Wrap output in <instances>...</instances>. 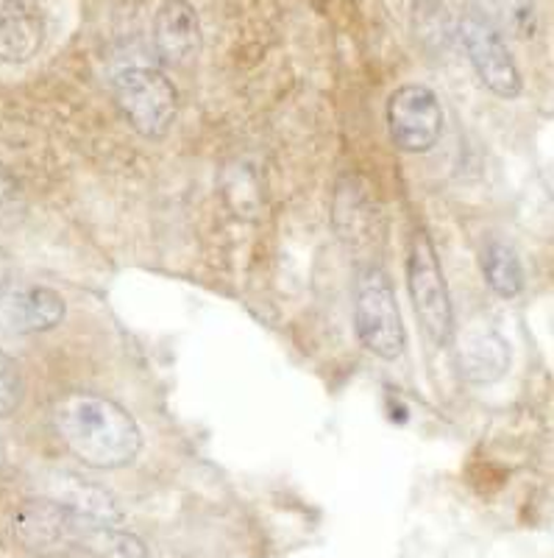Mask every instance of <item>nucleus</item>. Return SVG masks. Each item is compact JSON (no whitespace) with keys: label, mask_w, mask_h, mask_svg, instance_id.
I'll list each match as a JSON object with an SVG mask.
<instances>
[{"label":"nucleus","mask_w":554,"mask_h":558,"mask_svg":"<svg viewBox=\"0 0 554 558\" xmlns=\"http://www.w3.org/2000/svg\"><path fill=\"white\" fill-rule=\"evenodd\" d=\"M384 121L398 151L427 154L438 146L446 114L435 89L427 84H404L387 98Z\"/></svg>","instance_id":"423d86ee"},{"label":"nucleus","mask_w":554,"mask_h":558,"mask_svg":"<svg viewBox=\"0 0 554 558\" xmlns=\"http://www.w3.org/2000/svg\"><path fill=\"white\" fill-rule=\"evenodd\" d=\"M7 286H9V257L7 252L0 248V293L7 291Z\"/></svg>","instance_id":"f3484780"},{"label":"nucleus","mask_w":554,"mask_h":558,"mask_svg":"<svg viewBox=\"0 0 554 558\" xmlns=\"http://www.w3.org/2000/svg\"><path fill=\"white\" fill-rule=\"evenodd\" d=\"M409 32L423 53L443 57L460 39V23H454L452 9L441 0H416L409 9Z\"/></svg>","instance_id":"9d476101"},{"label":"nucleus","mask_w":554,"mask_h":558,"mask_svg":"<svg viewBox=\"0 0 554 558\" xmlns=\"http://www.w3.org/2000/svg\"><path fill=\"white\" fill-rule=\"evenodd\" d=\"M354 332L382 361H398L407 349V330L396 288L382 266H362L354 279Z\"/></svg>","instance_id":"f03ea898"},{"label":"nucleus","mask_w":554,"mask_h":558,"mask_svg":"<svg viewBox=\"0 0 554 558\" xmlns=\"http://www.w3.org/2000/svg\"><path fill=\"white\" fill-rule=\"evenodd\" d=\"M373 227V207L362 184L354 177L341 179L334 193V229L343 241H368Z\"/></svg>","instance_id":"ddd939ff"},{"label":"nucleus","mask_w":554,"mask_h":558,"mask_svg":"<svg viewBox=\"0 0 554 558\" xmlns=\"http://www.w3.org/2000/svg\"><path fill=\"white\" fill-rule=\"evenodd\" d=\"M407 291L418 324L435 347H448L454 338V307L446 288L435 243L427 229H413L407 243Z\"/></svg>","instance_id":"7ed1b4c3"},{"label":"nucleus","mask_w":554,"mask_h":558,"mask_svg":"<svg viewBox=\"0 0 554 558\" xmlns=\"http://www.w3.org/2000/svg\"><path fill=\"white\" fill-rule=\"evenodd\" d=\"M42 43L45 14L39 0H0V62H28Z\"/></svg>","instance_id":"6e6552de"},{"label":"nucleus","mask_w":554,"mask_h":558,"mask_svg":"<svg viewBox=\"0 0 554 558\" xmlns=\"http://www.w3.org/2000/svg\"><path fill=\"white\" fill-rule=\"evenodd\" d=\"M479 268L488 288L502 299H516L524 291V266L516 246L504 238H485L479 243Z\"/></svg>","instance_id":"f8f14e48"},{"label":"nucleus","mask_w":554,"mask_h":558,"mask_svg":"<svg viewBox=\"0 0 554 558\" xmlns=\"http://www.w3.org/2000/svg\"><path fill=\"white\" fill-rule=\"evenodd\" d=\"M153 45L168 62H184L201 48V17L189 0H164L153 14Z\"/></svg>","instance_id":"1a4fd4ad"},{"label":"nucleus","mask_w":554,"mask_h":558,"mask_svg":"<svg viewBox=\"0 0 554 558\" xmlns=\"http://www.w3.org/2000/svg\"><path fill=\"white\" fill-rule=\"evenodd\" d=\"M114 104L134 132L159 140L176 123L178 89L157 68H123L114 76Z\"/></svg>","instance_id":"20e7f679"},{"label":"nucleus","mask_w":554,"mask_h":558,"mask_svg":"<svg viewBox=\"0 0 554 558\" xmlns=\"http://www.w3.org/2000/svg\"><path fill=\"white\" fill-rule=\"evenodd\" d=\"M510 343L493 327H468L457 341V368L466 383L491 386L510 368Z\"/></svg>","instance_id":"0eeeda50"},{"label":"nucleus","mask_w":554,"mask_h":558,"mask_svg":"<svg viewBox=\"0 0 554 558\" xmlns=\"http://www.w3.org/2000/svg\"><path fill=\"white\" fill-rule=\"evenodd\" d=\"M64 299L53 288L32 286L9 299V322L20 332H45L64 322Z\"/></svg>","instance_id":"9b49d317"},{"label":"nucleus","mask_w":554,"mask_h":558,"mask_svg":"<svg viewBox=\"0 0 554 558\" xmlns=\"http://www.w3.org/2000/svg\"><path fill=\"white\" fill-rule=\"evenodd\" d=\"M53 427L62 445L93 470H123L143 452L137 418L101 393L70 391L59 397Z\"/></svg>","instance_id":"f257e3e1"},{"label":"nucleus","mask_w":554,"mask_h":558,"mask_svg":"<svg viewBox=\"0 0 554 558\" xmlns=\"http://www.w3.org/2000/svg\"><path fill=\"white\" fill-rule=\"evenodd\" d=\"M23 393H26V383H23L17 361L7 352H0V418L12 416L17 411Z\"/></svg>","instance_id":"2eb2a0df"},{"label":"nucleus","mask_w":554,"mask_h":558,"mask_svg":"<svg viewBox=\"0 0 554 558\" xmlns=\"http://www.w3.org/2000/svg\"><path fill=\"white\" fill-rule=\"evenodd\" d=\"M498 23L516 39H532L538 34L535 0H496Z\"/></svg>","instance_id":"4468645a"},{"label":"nucleus","mask_w":554,"mask_h":558,"mask_svg":"<svg viewBox=\"0 0 554 558\" xmlns=\"http://www.w3.org/2000/svg\"><path fill=\"white\" fill-rule=\"evenodd\" d=\"M14 196H17V179H14L12 171L0 162V207L12 202Z\"/></svg>","instance_id":"dca6fc26"},{"label":"nucleus","mask_w":554,"mask_h":558,"mask_svg":"<svg viewBox=\"0 0 554 558\" xmlns=\"http://www.w3.org/2000/svg\"><path fill=\"white\" fill-rule=\"evenodd\" d=\"M460 43L477 70L479 82L498 98L521 96V70L504 43L498 26L479 7H468L460 17Z\"/></svg>","instance_id":"39448f33"}]
</instances>
